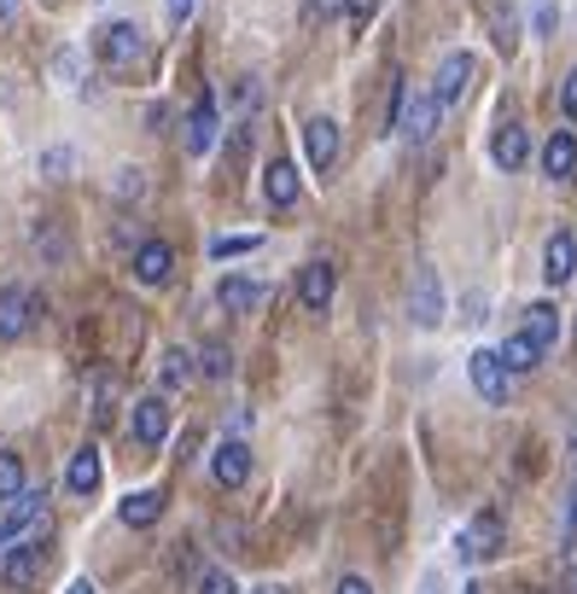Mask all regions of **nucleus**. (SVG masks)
<instances>
[{"instance_id":"423d86ee","label":"nucleus","mask_w":577,"mask_h":594,"mask_svg":"<svg viewBox=\"0 0 577 594\" xmlns=\"http://www.w3.org/2000/svg\"><path fill=\"white\" fill-rule=\"evenodd\" d=\"M35 310H41V298L30 285H0V338H24Z\"/></svg>"},{"instance_id":"39448f33","label":"nucleus","mask_w":577,"mask_h":594,"mask_svg":"<svg viewBox=\"0 0 577 594\" xmlns=\"http://www.w3.org/2000/svg\"><path fill=\"white\" fill-rule=\"evenodd\" d=\"M472 88V53H444V65H438V82H431V99L449 111V106H461Z\"/></svg>"},{"instance_id":"f8f14e48","label":"nucleus","mask_w":577,"mask_h":594,"mask_svg":"<svg viewBox=\"0 0 577 594\" xmlns=\"http://www.w3.org/2000/svg\"><path fill=\"white\" fill-rule=\"evenodd\" d=\"M135 280L140 285H170L175 280V245H163V239H147L135 251Z\"/></svg>"},{"instance_id":"4468645a","label":"nucleus","mask_w":577,"mask_h":594,"mask_svg":"<svg viewBox=\"0 0 577 594\" xmlns=\"http://www.w3.org/2000/svg\"><path fill=\"white\" fill-rule=\"evenodd\" d=\"M571 269H577V234H548V245H543V274H548V285H566L571 280Z\"/></svg>"},{"instance_id":"58836bf2","label":"nucleus","mask_w":577,"mask_h":594,"mask_svg":"<svg viewBox=\"0 0 577 594\" xmlns=\"http://www.w3.org/2000/svg\"><path fill=\"white\" fill-rule=\"evenodd\" d=\"M65 594H99V588H94V583H88V577H76V583H71V588H65Z\"/></svg>"},{"instance_id":"6ab92c4d","label":"nucleus","mask_w":577,"mask_h":594,"mask_svg":"<svg viewBox=\"0 0 577 594\" xmlns=\"http://www.w3.org/2000/svg\"><path fill=\"white\" fill-rule=\"evenodd\" d=\"M158 514H163V489H135V496H122V507H117V519L129 530L158 525Z\"/></svg>"},{"instance_id":"b1692460","label":"nucleus","mask_w":577,"mask_h":594,"mask_svg":"<svg viewBox=\"0 0 577 594\" xmlns=\"http://www.w3.org/2000/svg\"><path fill=\"white\" fill-rule=\"evenodd\" d=\"M117 374H94V391H88V402H94V425H106L111 420V402H117Z\"/></svg>"},{"instance_id":"cd10ccee","label":"nucleus","mask_w":577,"mask_h":594,"mask_svg":"<svg viewBox=\"0 0 577 594\" xmlns=\"http://www.w3.org/2000/svg\"><path fill=\"white\" fill-rule=\"evenodd\" d=\"M257 234H222V239H211V257L216 262H228V257H245V251H257Z\"/></svg>"},{"instance_id":"7c9ffc66","label":"nucleus","mask_w":577,"mask_h":594,"mask_svg":"<svg viewBox=\"0 0 577 594\" xmlns=\"http://www.w3.org/2000/svg\"><path fill=\"white\" fill-rule=\"evenodd\" d=\"M554 0H537V12H531V35H554Z\"/></svg>"},{"instance_id":"2eb2a0df","label":"nucleus","mask_w":577,"mask_h":594,"mask_svg":"<svg viewBox=\"0 0 577 594\" xmlns=\"http://www.w3.org/2000/svg\"><path fill=\"white\" fill-rule=\"evenodd\" d=\"M543 175H548V181H571V175H577V129L548 134V147H543Z\"/></svg>"},{"instance_id":"0eeeda50","label":"nucleus","mask_w":577,"mask_h":594,"mask_svg":"<svg viewBox=\"0 0 577 594\" xmlns=\"http://www.w3.org/2000/svg\"><path fill=\"white\" fill-rule=\"evenodd\" d=\"M303 152H309V170L327 175L339 163V122L333 117H309L303 122Z\"/></svg>"},{"instance_id":"473e14b6","label":"nucleus","mask_w":577,"mask_h":594,"mask_svg":"<svg viewBox=\"0 0 577 594\" xmlns=\"http://www.w3.org/2000/svg\"><path fill=\"white\" fill-rule=\"evenodd\" d=\"M140 193H147L140 170H117V198H140Z\"/></svg>"},{"instance_id":"9b49d317","label":"nucleus","mask_w":577,"mask_h":594,"mask_svg":"<svg viewBox=\"0 0 577 594\" xmlns=\"http://www.w3.org/2000/svg\"><path fill=\"white\" fill-rule=\"evenodd\" d=\"M490 163H496V170H525L531 163V129H520V122H502L496 129V140H490Z\"/></svg>"},{"instance_id":"72a5a7b5","label":"nucleus","mask_w":577,"mask_h":594,"mask_svg":"<svg viewBox=\"0 0 577 594\" xmlns=\"http://www.w3.org/2000/svg\"><path fill=\"white\" fill-rule=\"evenodd\" d=\"M53 65H58V82H76V76H82V58H76V47H65V53L53 58Z\"/></svg>"},{"instance_id":"7ed1b4c3","label":"nucleus","mask_w":577,"mask_h":594,"mask_svg":"<svg viewBox=\"0 0 577 594\" xmlns=\"http://www.w3.org/2000/svg\"><path fill=\"white\" fill-rule=\"evenodd\" d=\"M467 379H472V391H479L490 408H502L507 391H513V374L502 367V350H472L467 356Z\"/></svg>"},{"instance_id":"37998d69","label":"nucleus","mask_w":577,"mask_h":594,"mask_svg":"<svg viewBox=\"0 0 577 594\" xmlns=\"http://www.w3.org/2000/svg\"><path fill=\"white\" fill-rule=\"evenodd\" d=\"M0 519H7V496H0Z\"/></svg>"},{"instance_id":"c756f323","label":"nucleus","mask_w":577,"mask_h":594,"mask_svg":"<svg viewBox=\"0 0 577 594\" xmlns=\"http://www.w3.org/2000/svg\"><path fill=\"white\" fill-rule=\"evenodd\" d=\"M199 594H239V583L222 565H211V571H199Z\"/></svg>"},{"instance_id":"a211bd4d","label":"nucleus","mask_w":577,"mask_h":594,"mask_svg":"<svg viewBox=\"0 0 577 594\" xmlns=\"http://www.w3.org/2000/svg\"><path fill=\"white\" fill-rule=\"evenodd\" d=\"M216 303H222L228 315H252L257 303H263V285H257V280H245V274H228V280L216 285Z\"/></svg>"},{"instance_id":"2f4dec72","label":"nucleus","mask_w":577,"mask_h":594,"mask_svg":"<svg viewBox=\"0 0 577 594\" xmlns=\"http://www.w3.org/2000/svg\"><path fill=\"white\" fill-rule=\"evenodd\" d=\"M560 111H566V122L577 129V65L566 71V88H560Z\"/></svg>"},{"instance_id":"c9c22d12","label":"nucleus","mask_w":577,"mask_h":594,"mask_svg":"<svg viewBox=\"0 0 577 594\" xmlns=\"http://www.w3.org/2000/svg\"><path fill=\"white\" fill-rule=\"evenodd\" d=\"M333 594H374V583H367V577H339Z\"/></svg>"},{"instance_id":"e433bc0d","label":"nucleus","mask_w":577,"mask_h":594,"mask_svg":"<svg viewBox=\"0 0 577 594\" xmlns=\"http://www.w3.org/2000/svg\"><path fill=\"white\" fill-rule=\"evenodd\" d=\"M41 170H53V175L71 170V152H47V158H41Z\"/></svg>"},{"instance_id":"1a4fd4ad","label":"nucleus","mask_w":577,"mask_h":594,"mask_svg":"<svg viewBox=\"0 0 577 594\" xmlns=\"http://www.w3.org/2000/svg\"><path fill=\"white\" fill-rule=\"evenodd\" d=\"M333 285H339L333 262H303V269H298V303L309 315H321L327 303H333Z\"/></svg>"},{"instance_id":"4c0bfd02","label":"nucleus","mask_w":577,"mask_h":594,"mask_svg":"<svg viewBox=\"0 0 577 594\" xmlns=\"http://www.w3.org/2000/svg\"><path fill=\"white\" fill-rule=\"evenodd\" d=\"M350 18H356V24H367V18H374V0H350Z\"/></svg>"},{"instance_id":"4be33fe9","label":"nucleus","mask_w":577,"mask_h":594,"mask_svg":"<svg viewBox=\"0 0 577 594\" xmlns=\"http://www.w3.org/2000/svg\"><path fill=\"white\" fill-rule=\"evenodd\" d=\"M537 361H543V344H537V338L513 333V338L502 344V367H507V374H531Z\"/></svg>"},{"instance_id":"f257e3e1","label":"nucleus","mask_w":577,"mask_h":594,"mask_svg":"<svg viewBox=\"0 0 577 594\" xmlns=\"http://www.w3.org/2000/svg\"><path fill=\"white\" fill-rule=\"evenodd\" d=\"M41 571H47V519H35L30 537L0 560V583H7V588H35Z\"/></svg>"},{"instance_id":"a19ab883","label":"nucleus","mask_w":577,"mask_h":594,"mask_svg":"<svg viewBox=\"0 0 577 594\" xmlns=\"http://www.w3.org/2000/svg\"><path fill=\"white\" fill-rule=\"evenodd\" d=\"M252 594H286L280 583H263V588H252Z\"/></svg>"},{"instance_id":"5701e85b","label":"nucleus","mask_w":577,"mask_h":594,"mask_svg":"<svg viewBox=\"0 0 577 594\" xmlns=\"http://www.w3.org/2000/svg\"><path fill=\"white\" fill-rule=\"evenodd\" d=\"M525 338H537L548 350V344L560 338V310H554V303H531L525 310Z\"/></svg>"},{"instance_id":"bb28decb","label":"nucleus","mask_w":577,"mask_h":594,"mask_svg":"<svg viewBox=\"0 0 577 594\" xmlns=\"http://www.w3.org/2000/svg\"><path fill=\"white\" fill-rule=\"evenodd\" d=\"M490 30H496V53L520 47V30H513V12L502 7V0H490Z\"/></svg>"},{"instance_id":"aec40b11","label":"nucleus","mask_w":577,"mask_h":594,"mask_svg":"<svg viewBox=\"0 0 577 594\" xmlns=\"http://www.w3.org/2000/svg\"><path fill=\"white\" fill-rule=\"evenodd\" d=\"M65 489H71V496H82V501H88L94 489H99V449H94V443H88V449H76V455H71Z\"/></svg>"},{"instance_id":"ea45409f","label":"nucleus","mask_w":577,"mask_h":594,"mask_svg":"<svg viewBox=\"0 0 577 594\" xmlns=\"http://www.w3.org/2000/svg\"><path fill=\"white\" fill-rule=\"evenodd\" d=\"M560 594H577V565L566 571V583H560Z\"/></svg>"},{"instance_id":"f704fd0d","label":"nucleus","mask_w":577,"mask_h":594,"mask_svg":"<svg viewBox=\"0 0 577 594\" xmlns=\"http://www.w3.org/2000/svg\"><path fill=\"white\" fill-rule=\"evenodd\" d=\"M163 12H170V24L181 30V24H188V18H193V0H163Z\"/></svg>"},{"instance_id":"393cba45","label":"nucleus","mask_w":577,"mask_h":594,"mask_svg":"<svg viewBox=\"0 0 577 594\" xmlns=\"http://www.w3.org/2000/svg\"><path fill=\"white\" fill-rule=\"evenodd\" d=\"M199 374L204 379H228L234 374V350H228V344H204V350H199Z\"/></svg>"},{"instance_id":"412c9836","label":"nucleus","mask_w":577,"mask_h":594,"mask_svg":"<svg viewBox=\"0 0 577 594\" xmlns=\"http://www.w3.org/2000/svg\"><path fill=\"white\" fill-rule=\"evenodd\" d=\"M479 542H484V554H496V542H502V519H496V514H479V519H472V530L461 537V560H479Z\"/></svg>"},{"instance_id":"c85d7f7f","label":"nucleus","mask_w":577,"mask_h":594,"mask_svg":"<svg viewBox=\"0 0 577 594\" xmlns=\"http://www.w3.org/2000/svg\"><path fill=\"white\" fill-rule=\"evenodd\" d=\"M18 489H24V461L12 449H0V496H18Z\"/></svg>"},{"instance_id":"dca6fc26","label":"nucleus","mask_w":577,"mask_h":594,"mask_svg":"<svg viewBox=\"0 0 577 594\" xmlns=\"http://www.w3.org/2000/svg\"><path fill=\"white\" fill-rule=\"evenodd\" d=\"M444 122V106L431 94H420L415 106L403 99V117H397V129H403V140H431V129Z\"/></svg>"},{"instance_id":"9d476101","label":"nucleus","mask_w":577,"mask_h":594,"mask_svg":"<svg viewBox=\"0 0 577 594\" xmlns=\"http://www.w3.org/2000/svg\"><path fill=\"white\" fill-rule=\"evenodd\" d=\"M181 147H188L193 158H204L216 147V99L199 94V106L188 111V122H181Z\"/></svg>"},{"instance_id":"f3484780","label":"nucleus","mask_w":577,"mask_h":594,"mask_svg":"<svg viewBox=\"0 0 577 594\" xmlns=\"http://www.w3.org/2000/svg\"><path fill=\"white\" fill-rule=\"evenodd\" d=\"M263 198H269L275 210H292V204H298V170L286 158H275L269 170H263Z\"/></svg>"},{"instance_id":"20e7f679","label":"nucleus","mask_w":577,"mask_h":594,"mask_svg":"<svg viewBox=\"0 0 577 594\" xmlns=\"http://www.w3.org/2000/svg\"><path fill=\"white\" fill-rule=\"evenodd\" d=\"M129 432L140 449H163V438H170V397H140L135 414H129Z\"/></svg>"},{"instance_id":"f03ea898","label":"nucleus","mask_w":577,"mask_h":594,"mask_svg":"<svg viewBox=\"0 0 577 594\" xmlns=\"http://www.w3.org/2000/svg\"><path fill=\"white\" fill-rule=\"evenodd\" d=\"M99 65L106 71H129L140 53H147V35H140V24H129V18H117V24H106L99 30Z\"/></svg>"},{"instance_id":"6e6552de","label":"nucleus","mask_w":577,"mask_h":594,"mask_svg":"<svg viewBox=\"0 0 577 594\" xmlns=\"http://www.w3.org/2000/svg\"><path fill=\"white\" fill-rule=\"evenodd\" d=\"M408 315H415V326H438L444 321V280H438V269L415 274V285H408Z\"/></svg>"},{"instance_id":"ddd939ff","label":"nucleus","mask_w":577,"mask_h":594,"mask_svg":"<svg viewBox=\"0 0 577 594\" xmlns=\"http://www.w3.org/2000/svg\"><path fill=\"white\" fill-rule=\"evenodd\" d=\"M211 478H216L222 489H239L245 478H252V449H245L239 438L216 443V455H211Z\"/></svg>"},{"instance_id":"a878e982","label":"nucleus","mask_w":577,"mask_h":594,"mask_svg":"<svg viewBox=\"0 0 577 594\" xmlns=\"http://www.w3.org/2000/svg\"><path fill=\"white\" fill-rule=\"evenodd\" d=\"M158 379H163V391H175V385H188V379H193V356H188V350H163V367H158Z\"/></svg>"},{"instance_id":"79ce46f5","label":"nucleus","mask_w":577,"mask_h":594,"mask_svg":"<svg viewBox=\"0 0 577 594\" xmlns=\"http://www.w3.org/2000/svg\"><path fill=\"white\" fill-rule=\"evenodd\" d=\"M426 594H444V588H438V583H426Z\"/></svg>"}]
</instances>
